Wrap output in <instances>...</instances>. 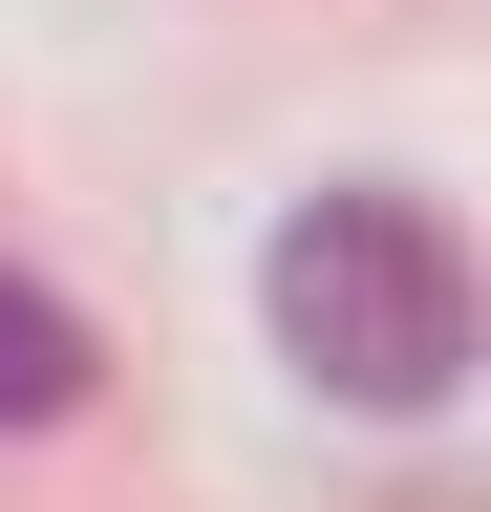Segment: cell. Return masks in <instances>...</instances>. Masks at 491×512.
<instances>
[{
	"label": "cell",
	"mask_w": 491,
	"mask_h": 512,
	"mask_svg": "<svg viewBox=\"0 0 491 512\" xmlns=\"http://www.w3.org/2000/svg\"><path fill=\"white\" fill-rule=\"evenodd\" d=\"M257 320H278V363L321 384V406L363 427H427L470 384V256L427 192H299L278 256H257Z\"/></svg>",
	"instance_id": "cell-1"
},
{
	"label": "cell",
	"mask_w": 491,
	"mask_h": 512,
	"mask_svg": "<svg viewBox=\"0 0 491 512\" xmlns=\"http://www.w3.org/2000/svg\"><path fill=\"white\" fill-rule=\"evenodd\" d=\"M65 406H86V320L43 278H0V427H65Z\"/></svg>",
	"instance_id": "cell-2"
}]
</instances>
